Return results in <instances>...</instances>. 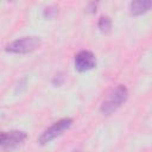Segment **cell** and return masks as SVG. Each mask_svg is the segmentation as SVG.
<instances>
[{
	"mask_svg": "<svg viewBox=\"0 0 152 152\" xmlns=\"http://www.w3.org/2000/svg\"><path fill=\"white\" fill-rule=\"evenodd\" d=\"M128 99V89L124 84H119L113 88L100 106V110L103 115H110L118 110Z\"/></svg>",
	"mask_w": 152,
	"mask_h": 152,
	"instance_id": "cell-1",
	"label": "cell"
},
{
	"mask_svg": "<svg viewBox=\"0 0 152 152\" xmlns=\"http://www.w3.org/2000/svg\"><path fill=\"white\" fill-rule=\"evenodd\" d=\"M42 45V39L37 36H30V37H21L19 39H15L6 45L5 50L11 53H18V55H25L30 53Z\"/></svg>",
	"mask_w": 152,
	"mask_h": 152,
	"instance_id": "cell-2",
	"label": "cell"
},
{
	"mask_svg": "<svg viewBox=\"0 0 152 152\" xmlns=\"http://www.w3.org/2000/svg\"><path fill=\"white\" fill-rule=\"evenodd\" d=\"M74 120L71 118H63L56 122H53L50 127H48L38 138V142L40 145H46L49 142H51L53 139L58 138L59 135H62L65 131H68L71 125H72Z\"/></svg>",
	"mask_w": 152,
	"mask_h": 152,
	"instance_id": "cell-3",
	"label": "cell"
},
{
	"mask_svg": "<svg viewBox=\"0 0 152 152\" xmlns=\"http://www.w3.org/2000/svg\"><path fill=\"white\" fill-rule=\"evenodd\" d=\"M27 138V134L24 131L13 129L10 132H4V138L1 142V150L5 152H11L23 145Z\"/></svg>",
	"mask_w": 152,
	"mask_h": 152,
	"instance_id": "cell-4",
	"label": "cell"
},
{
	"mask_svg": "<svg viewBox=\"0 0 152 152\" xmlns=\"http://www.w3.org/2000/svg\"><path fill=\"white\" fill-rule=\"evenodd\" d=\"M97 61L95 55L89 50H81L75 55L74 65L78 72H86L96 68Z\"/></svg>",
	"mask_w": 152,
	"mask_h": 152,
	"instance_id": "cell-5",
	"label": "cell"
},
{
	"mask_svg": "<svg viewBox=\"0 0 152 152\" xmlns=\"http://www.w3.org/2000/svg\"><path fill=\"white\" fill-rule=\"evenodd\" d=\"M152 6L151 0H135L129 4V13L132 15H141L150 11Z\"/></svg>",
	"mask_w": 152,
	"mask_h": 152,
	"instance_id": "cell-6",
	"label": "cell"
},
{
	"mask_svg": "<svg viewBox=\"0 0 152 152\" xmlns=\"http://www.w3.org/2000/svg\"><path fill=\"white\" fill-rule=\"evenodd\" d=\"M97 27L102 33H108L112 30V19L108 15H101L97 21Z\"/></svg>",
	"mask_w": 152,
	"mask_h": 152,
	"instance_id": "cell-7",
	"label": "cell"
},
{
	"mask_svg": "<svg viewBox=\"0 0 152 152\" xmlns=\"http://www.w3.org/2000/svg\"><path fill=\"white\" fill-rule=\"evenodd\" d=\"M58 13V6L57 5H50L48 7L44 8L43 11V15L46 18V19H52L57 15Z\"/></svg>",
	"mask_w": 152,
	"mask_h": 152,
	"instance_id": "cell-8",
	"label": "cell"
},
{
	"mask_svg": "<svg viewBox=\"0 0 152 152\" xmlns=\"http://www.w3.org/2000/svg\"><path fill=\"white\" fill-rule=\"evenodd\" d=\"M64 82H65V74L63 71L57 72L51 80V83L53 87H61V86H63Z\"/></svg>",
	"mask_w": 152,
	"mask_h": 152,
	"instance_id": "cell-9",
	"label": "cell"
},
{
	"mask_svg": "<svg viewBox=\"0 0 152 152\" xmlns=\"http://www.w3.org/2000/svg\"><path fill=\"white\" fill-rule=\"evenodd\" d=\"M96 10H97V2H89L88 4V6H87V12L88 13H90V14H94L95 12H96Z\"/></svg>",
	"mask_w": 152,
	"mask_h": 152,
	"instance_id": "cell-10",
	"label": "cell"
},
{
	"mask_svg": "<svg viewBox=\"0 0 152 152\" xmlns=\"http://www.w3.org/2000/svg\"><path fill=\"white\" fill-rule=\"evenodd\" d=\"M2 138H4V132H0V147H1V142H2Z\"/></svg>",
	"mask_w": 152,
	"mask_h": 152,
	"instance_id": "cell-11",
	"label": "cell"
}]
</instances>
